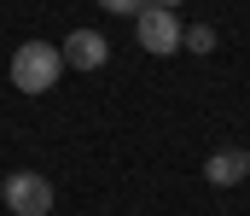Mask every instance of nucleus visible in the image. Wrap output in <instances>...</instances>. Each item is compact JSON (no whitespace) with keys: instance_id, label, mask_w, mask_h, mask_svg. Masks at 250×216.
Here are the masks:
<instances>
[{"instance_id":"obj_1","label":"nucleus","mask_w":250,"mask_h":216,"mask_svg":"<svg viewBox=\"0 0 250 216\" xmlns=\"http://www.w3.org/2000/svg\"><path fill=\"white\" fill-rule=\"evenodd\" d=\"M59 76H64V53L53 41H23L12 53V88L18 94H53Z\"/></svg>"},{"instance_id":"obj_2","label":"nucleus","mask_w":250,"mask_h":216,"mask_svg":"<svg viewBox=\"0 0 250 216\" xmlns=\"http://www.w3.org/2000/svg\"><path fill=\"white\" fill-rule=\"evenodd\" d=\"M134 35H140V47L151 53V59H169V53H181V18H175V6H140L134 12Z\"/></svg>"},{"instance_id":"obj_3","label":"nucleus","mask_w":250,"mask_h":216,"mask_svg":"<svg viewBox=\"0 0 250 216\" xmlns=\"http://www.w3.org/2000/svg\"><path fill=\"white\" fill-rule=\"evenodd\" d=\"M0 187H6V211L12 216H47L53 211V181L41 169H12Z\"/></svg>"},{"instance_id":"obj_4","label":"nucleus","mask_w":250,"mask_h":216,"mask_svg":"<svg viewBox=\"0 0 250 216\" xmlns=\"http://www.w3.org/2000/svg\"><path fill=\"white\" fill-rule=\"evenodd\" d=\"M59 53H64V65H70V71H105V59H111V41H105L99 29H70Z\"/></svg>"},{"instance_id":"obj_5","label":"nucleus","mask_w":250,"mask_h":216,"mask_svg":"<svg viewBox=\"0 0 250 216\" xmlns=\"http://www.w3.org/2000/svg\"><path fill=\"white\" fill-rule=\"evenodd\" d=\"M204 181H209V187H239V181H250V146H221V152H209V158H204Z\"/></svg>"},{"instance_id":"obj_6","label":"nucleus","mask_w":250,"mask_h":216,"mask_svg":"<svg viewBox=\"0 0 250 216\" xmlns=\"http://www.w3.org/2000/svg\"><path fill=\"white\" fill-rule=\"evenodd\" d=\"M181 47H187V53H215V29H209V24H192L187 35H181Z\"/></svg>"},{"instance_id":"obj_7","label":"nucleus","mask_w":250,"mask_h":216,"mask_svg":"<svg viewBox=\"0 0 250 216\" xmlns=\"http://www.w3.org/2000/svg\"><path fill=\"white\" fill-rule=\"evenodd\" d=\"M93 6H105V12H117V18H134L146 0H93Z\"/></svg>"},{"instance_id":"obj_8","label":"nucleus","mask_w":250,"mask_h":216,"mask_svg":"<svg viewBox=\"0 0 250 216\" xmlns=\"http://www.w3.org/2000/svg\"><path fill=\"white\" fill-rule=\"evenodd\" d=\"M151 6H181V0H151Z\"/></svg>"}]
</instances>
